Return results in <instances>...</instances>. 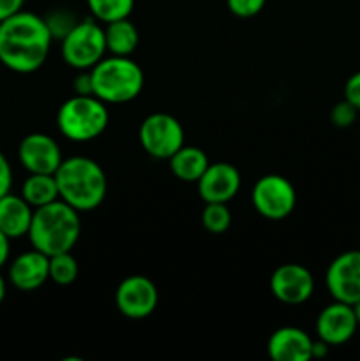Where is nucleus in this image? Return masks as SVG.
<instances>
[{
  "instance_id": "obj_1",
  "label": "nucleus",
  "mask_w": 360,
  "mask_h": 361,
  "mask_svg": "<svg viewBox=\"0 0 360 361\" xmlns=\"http://www.w3.org/2000/svg\"><path fill=\"white\" fill-rule=\"evenodd\" d=\"M53 35L44 18L21 9L0 21V63L18 74L41 69L52 48Z\"/></svg>"
},
{
  "instance_id": "obj_2",
  "label": "nucleus",
  "mask_w": 360,
  "mask_h": 361,
  "mask_svg": "<svg viewBox=\"0 0 360 361\" xmlns=\"http://www.w3.org/2000/svg\"><path fill=\"white\" fill-rule=\"evenodd\" d=\"M81 235L80 212L66 201L55 200L44 207L34 208L28 240L32 249L41 250L46 256L71 252Z\"/></svg>"
},
{
  "instance_id": "obj_3",
  "label": "nucleus",
  "mask_w": 360,
  "mask_h": 361,
  "mask_svg": "<svg viewBox=\"0 0 360 361\" xmlns=\"http://www.w3.org/2000/svg\"><path fill=\"white\" fill-rule=\"evenodd\" d=\"M60 200L78 212H92L104 201L108 180L95 161L81 155L64 159L55 171Z\"/></svg>"
},
{
  "instance_id": "obj_4",
  "label": "nucleus",
  "mask_w": 360,
  "mask_h": 361,
  "mask_svg": "<svg viewBox=\"0 0 360 361\" xmlns=\"http://www.w3.org/2000/svg\"><path fill=\"white\" fill-rule=\"evenodd\" d=\"M94 95L106 104H122L136 99L145 85L141 67L131 56L112 55L90 69Z\"/></svg>"
},
{
  "instance_id": "obj_5",
  "label": "nucleus",
  "mask_w": 360,
  "mask_h": 361,
  "mask_svg": "<svg viewBox=\"0 0 360 361\" xmlns=\"http://www.w3.org/2000/svg\"><path fill=\"white\" fill-rule=\"evenodd\" d=\"M109 111L106 102L95 95H74L67 99L56 113V127L67 140L87 143L106 130Z\"/></svg>"
},
{
  "instance_id": "obj_6",
  "label": "nucleus",
  "mask_w": 360,
  "mask_h": 361,
  "mask_svg": "<svg viewBox=\"0 0 360 361\" xmlns=\"http://www.w3.org/2000/svg\"><path fill=\"white\" fill-rule=\"evenodd\" d=\"M62 59L67 66L78 71H90L106 53L104 28L95 20L78 21L62 39Z\"/></svg>"
},
{
  "instance_id": "obj_7",
  "label": "nucleus",
  "mask_w": 360,
  "mask_h": 361,
  "mask_svg": "<svg viewBox=\"0 0 360 361\" xmlns=\"http://www.w3.org/2000/svg\"><path fill=\"white\" fill-rule=\"evenodd\" d=\"M253 204L261 217L282 221L295 210V187L281 175L261 176L253 187Z\"/></svg>"
},
{
  "instance_id": "obj_8",
  "label": "nucleus",
  "mask_w": 360,
  "mask_h": 361,
  "mask_svg": "<svg viewBox=\"0 0 360 361\" xmlns=\"http://www.w3.org/2000/svg\"><path fill=\"white\" fill-rule=\"evenodd\" d=\"M140 143L148 155L169 159L184 147V129L168 113H152L140 126Z\"/></svg>"
},
{
  "instance_id": "obj_9",
  "label": "nucleus",
  "mask_w": 360,
  "mask_h": 361,
  "mask_svg": "<svg viewBox=\"0 0 360 361\" xmlns=\"http://www.w3.org/2000/svg\"><path fill=\"white\" fill-rule=\"evenodd\" d=\"M325 286L335 302L353 305L360 300V250L339 254L327 268Z\"/></svg>"
},
{
  "instance_id": "obj_10",
  "label": "nucleus",
  "mask_w": 360,
  "mask_h": 361,
  "mask_svg": "<svg viewBox=\"0 0 360 361\" xmlns=\"http://www.w3.org/2000/svg\"><path fill=\"white\" fill-rule=\"evenodd\" d=\"M159 293L154 282L143 275L124 279L115 293V305L122 316L129 319H145L155 310Z\"/></svg>"
},
{
  "instance_id": "obj_11",
  "label": "nucleus",
  "mask_w": 360,
  "mask_h": 361,
  "mask_svg": "<svg viewBox=\"0 0 360 361\" xmlns=\"http://www.w3.org/2000/svg\"><path fill=\"white\" fill-rule=\"evenodd\" d=\"M270 291L281 303L300 305L313 296L314 277L302 264H281L270 277Z\"/></svg>"
},
{
  "instance_id": "obj_12",
  "label": "nucleus",
  "mask_w": 360,
  "mask_h": 361,
  "mask_svg": "<svg viewBox=\"0 0 360 361\" xmlns=\"http://www.w3.org/2000/svg\"><path fill=\"white\" fill-rule=\"evenodd\" d=\"M18 159L28 173H44V175H55L64 161L59 143L52 136L42 133L28 134L20 141Z\"/></svg>"
},
{
  "instance_id": "obj_13",
  "label": "nucleus",
  "mask_w": 360,
  "mask_h": 361,
  "mask_svg": "<svg viewBox=\"0 0 360 361\" xmlns=\"http://www.w3.org/2000/svg\"><path fill=\"white\" fill-rule=\"evenodd\" d=\"M196 183L205 203H228L239 194L242 178L239 169L229 162H214L208 164Z\"/></svg>"
},
{
  "instance_id": "obj_14",
  "label": "nucleus",
  "mask_w": 360,
  "mask_h": 361,
  "mask_svg": "<svg viewBox=\"0 0 360 361\" xmlns=\"http://www.w3.org/2000/svg\"><path fill=\"white\" fill-rule=\"evenodd\" d=\"M356 323L353 307L348 303L335 302L325 307L316 319V335L328 345H342L352 341L356 334Z\"/></svg>"
},
{
  "instance_id": "obj_15",
  "label": "nucleus",
  "mask_w": 360,
  "mask_h": 361,
  "mask_svg": "<svg viewBox=\"0 0 360 361\" xmlns=\"http://www.w3.org/2000/svg\"><path fill=\"white\" fill-rule=\"evenodd\" d=\"M49 279V256L32 249L14 257L9 267V281L20 291H35Z\"/></svg>"
},
{
  "instance_id": "obj_16",
  "label": "nucleus",
  "mask_w": 360,
  "mask_h": 361,
  "mask_svg": "<svg viewBox=\"0 0 360 361\" xmlns=\"http://www.w3.org/2000/svg\"><path fill=\"white\" fill-rule=\"evenodd\" d=\"M313 342L300 328L282 326L270 335L267 351L274 361H307L313 360Z\"/></svg>"
},
{
  "instance_id": "obj_17",
  "label": "nucleus",
  "mask_w": 360,
  "mask_h": 361,
  "mask_svg": "<svg viewBox=\"0 0 360 361\" xmlns=\"http://www.w3.org/2000/svg\"><path fill=\"white\" fill-rule=\"evenodd\" d=\"M34 208L23 200V196L6 194L0 197V231L11 240L28 235Z\"/></svg>"
},
{
  "instance_id": "obj_18",
  "label": "nucleus",
  "mask_w": 360,
  "mask_h": 361,
  "mask_svg": "<svg viewBox=\"0 0 360 361\" xmlns=\"http://www.w3.org/2000/svg\"><path fill=\"white\" fill-rule=\"evenodd\" d=\"M169 161V169L179 180L187 183H196L208 168V157L201 148L186 147L176 150Z\"/></svg>"
},
{
  "instance_id": "obj_19",
  "label": "nucleus",
  "mask_w": 360,
  "mask_h": 361,
  "mask_svg": "<svg viewBox=\"0 0 360 361\" xmlns=\"http://www.w3.org/2000/svg\"><path fill=\"white\" fill-rule=\"evenodd\" d=\"M104 37L106 51L116 56H131L140 42V32L129 18H124V20L106 23Z\"/></svg>"
},
{
  "instance_id": "obj_20",
  "label": "nucleus",
  "mask_w": 360,
  "mask_h": 361,
  "mask_svg": "<svg viewBox=\"0 0 360 361\" xmlns=\"http://www.w3.org/2000/svg\"><path fill=\"white\" fill-rule=\"evenodd\" d=\"M21 196L32 208L44 207L52 201L60 200L55 175L30 173L28 178L23 182V185H21Z\"/></svg>"
},
{
  "instance_id": "obj_21",
  "label": "nucleus",
  "mask_w": 360,
  "mask_h": 361,
  "mask_svg": "<svg viewBox=\"0 0 360 361\" xmlns=\"http://www.w3.org/2000/svg\"><path fill=\"white\" fill-rule=\"evenodd\" d=\"M87 6L94 20L102 23L129 18L133 13L134 0H87Z\"/></svg>"
},
{
  "instance_id": "obj_22",
  "label": "nucleus",
  "mask_w": 360,
  "mask_h": 361,
  "mask_svg": "<svg viewBox=\"0 0 360 361\" xmlns=\"http://www.w3.org/2000/svg\"><path fill=\"white\" fill-rule=\"evenodd\" d=\"M78 267L76 257L71 252H60L49 256V279L59 286H69L76 281Z\"/></svg>"
},
{
  "instance_id": "obj_23",
  "label": "nucleus",
  "mask_w": 360,
  "mask_h": 361,
  "mask_svg": "<svg viewBox=\"0 0 360 361\" xmlns=\"http://www.w3.org/2000/svg\"><path fill=\"white\" fill-rule=\"evenodd\" d=\"M201 224L208 233L222 235L232 224V212L226 203H207L201 212Z\"/></svg>"
},
{
  "instance_id": "obj_24",
  "label": "nucleus",
  "mask_w": 360,
  "mask_h": 361,
  "mask_svg": "<svg viewBox=\"0 0 360 361\" xmlns=\"http://www.w3.org/2000/svg\"><path fill=\"white\" fill-rule=\"evenodd\" d=\"M359 113L360 111L352 102L342 99L330 109V122L335 127H339V129H348V127H352L359 120Z\"/></svg>"
},
{
  "instance_id": "obj_25",
  "label": "nucleus",
  "mask_w": 360,
  "mask_h": 361,
  "mask_svg": "<svg viewBox=\"0 0 360 361\" xmlns=\"http://www.w3.org/2000/svg\"><path fill=\"white\" fill-rule=\"evenodd\" d=\"M44 20L49 32H52L53 39H59V41H62L67 35V32L78 23V21L74 20L73 14L66 13V11H55V13H52L48 18H44Z\"/></svg>"
},
{
  "instance_id": "obj_26",
  "label": "nucleus",
  "mask_w": 360,
  "mask_h": 361,
  "mask_svg": "<svg viewBox=\"0 0 360 361\" xmlns=\"http://www.w3.org/2000/svg\"><path fill=\"white\" fill-rule=\"evenodd\" d=\"M267 0H226L229 13L239 18H253L261 13Z\"/></svg>"
},
{
  "instance_id": "obj_27",
  "label": "nucleus",
  "mask_w": 360,
  "mask_h": 361,
  "mask_svg": "<svg viewBox=\"0 0 360 361\" xmlns=\"http://www.w3.org/2000/svg\"><path fill=\"white\" fill-rule=\"evenodd\" d=\"M344 99L360 111V71L352 74L344 83Z\"/></svg>"
},
{
  "instance_id": "obj_28",
  "label": "nucleus",
  "mask_w": 360,
  "mask_h": 361,
  "mask_svg": "<svg viewBox=\"0 0 360 361\" xmlns=\"http://www.w3.org/2000/svg\"><path fill=\"white\" fill-rule=\"evenodd\" d=\"M11 187H13V168L6 155L0 152V197L9 194Z\"/></svg>"
},
{
  "instance_id": "obj_29",
  "label": "nucleus",
  "mask_w": 360,
  "mask_h": 361,
  "mask_svg": "<svg viewBox=\"0 0 360 361\" xmlns=\"http://www.w3.org/2000/svg\"><path fill=\"white\" fill-rule=\"evenodd\" d=\"M74 94L78 95H94L92 88V76L90 71H81L74 80Z\"/></svg>"
},
{
  "instance_id": "obj_30",
  "label": "nucleus",
  "mask_w": 360,
  "mask_h": 361,
  "mask_svg": "<svg viewBox=\"0 0 360 361\" xmlns=\"http://www.w3.org/2000/svg\"><path fill=\"white\" fill-rule=\"evenodd\" d=\"M23 4L25 0H0V21L20 13L23 9Z\"/></svg>"
},
{
  "instance_id": "obj_31",
  "label": "nucleus",
  "mask_w": 360,
  "mask_h": 361,
  "mask_svg": "<svg viewBox=\"0 0 360 361\" xmlns=\"http://www.w3.org/2000/svg\"><path fill=\"white\" fill-rule=\"evenodd\" d=\"M11 252V238H7L2 231H0V268L7 263Z\"/></svg>"
},
{
  "instance_id": "obj_32",
  "label": "nucleus",
  "mask_w": 360,
  "mask_h": 361,
  "mask_svg": "<svg viewBox=\"0 0 360 361\" xmlns=\"http://www.w3.org/2000/svg\"><path fill=\"white\" fill-rule=\"evenodd\" d=\"M328 348H330V345H328L327 342L320 341V338H318V341H314L313 342V358H323V356H327Z\"/></svg>"
},
{
  "instance_id": "obj_33",
  "label": "nucleus",
  "mask_w": 360,
  "mask_h": 361,
  "mask_svg": "<svg viewBox=\"0 0 360 361\" xmlns=\"http://www.w3.org/2000/svg\"><path fill=\"white\" fill-rule=\"evenodd\" d=\"M6 293H7V284H6V279L0 275V305H2L4 298H6Z\"/></svg>"
},
{
  "instance_id": "obj_34",
  "label": "nucleus",
  "mask_w": 360,
  "mask_h": 361,
  "mask_svg": "<svg viewBox=\"0 0 360 361\" xmlns=\"http://www.w3.org/2000/svg\"><path fill=\"white\" fill-rule=\"evenodd\" d=\"M353 312H355V317H356V323H359V326H360V300L359 302H355L353 303Z\"/></svg>"
},
{
  "instance_id": "obj_35",
  "label": "nucleus",
  "mask_w": 360,
  "mask_h": 361,
  "mask_svg": "<svg viewBox=\"0 0 360 361\" xmlns=\"http://www.w3.org/2000/svg\"><path fill=\"white\" fill-rule=\"evenodd\" d=\"M359 127H360V123H359Z\"/></svg>"
}]
</instances>
